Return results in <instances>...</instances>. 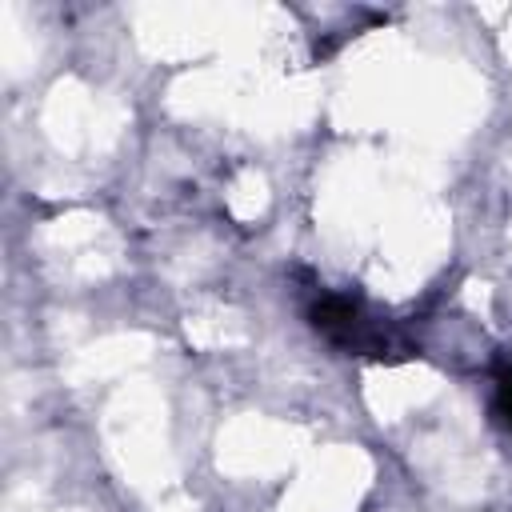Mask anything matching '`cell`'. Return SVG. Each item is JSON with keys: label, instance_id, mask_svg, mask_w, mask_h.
Returning a JSON list of instances; mask_svg holds the SVG:
<instances>
[{"label": "cell", "instance_id": "1", "mask_svg": "<svg viewBox=\"0 0 512 512\" xmlns=\"http://www.w3.org/2000/svg\"><path fill=\"white\" fill-rule=\"evenodd\" d=\"M492 408H496V416L512 428V368H500V372H496V396H492Z\"/></svg>", "mask_w": 512, "mask_h": 512}]
</instances>
